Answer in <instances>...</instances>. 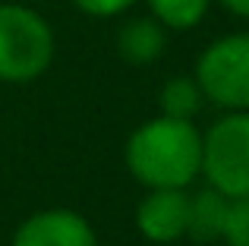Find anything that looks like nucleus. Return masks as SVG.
Here are the masks:
<instances>
[{
    "mask_svg": "<svg viewBox=\"0 0 249 246\" xmlns=\"http://www.w3.org/2000/svg\"><path fill=\"white\" fill-rule=\"evenodd\" d=\"M73 3L79 6L82 13H89V16H101V19H107V16H117V13L129 10L136 0H73Z\"/></svg>",
    "mask_w": 249,
    "mask_h": 246,
    "instance_id": "f8f14e48",
    "label": "nucleus"
},
{
    "mask_svg": "<svg viewBox=\"0 0 249 246\" xmlns=\"http://www.w3.org/2000/svg\"><path fill=\"white\" fill-rule=\"evenodd\" d=\"M202 171L208 186L227 199L249 196V111L227 114L202 139Z\"/></svg>",
    "mask_w": 249,
    "mask_h": 246,
    "instance_id": "7ed1b4c3",
    "label": "nucleus"
},
{
    "mask_svg": "<svg viewBox=\"0 0 249 246\" xmlns=\"http://www.w3.org/2000/svg\"><path fill=\"white\" fill-rule=\"evenodd\" d=\"M54 60V32L35 10L0 3V79L32 82Z\"/></svg>",
    "mask_w": 249,
    "mask_h": 246,
    "instance_id": "f03ea898",
    "label": "nucleus"
},
{
    "mask_svg": "<svg viewBox=\"0 0 249 246\" xmlns=\"http://www.w3.org/2000/svg\"><path fill=\"white\" fill-rule=\"evenodd\" d=\"M224 211H227V196H224V193H218L214 186L196 193V199H189L186 237H193L196 243H214V240H221Z\"/></svg>",
    "mask_w": 249,
    "mask_h": 246,
    "instance_id": "6e6552de",
    "label": "nucleus"
},
{
    "mask_svg": "<svg viewBox=\"0 0 249 246\" xmlns=\"http://www.w3.org/2000/svg\"><path fill=\"white\" fill-rule=\"evenodd\" d=\"M13 246H95V230L70 209L32 215L13 237Z\"/></svg>",
    "mask_w": 249,
    "mask_h": 246,
    "instance_id": "423d86ee",
    "label": "nucleus"
},
{
    "mask_svg": "<svg viewBox=\"0 0 249 246\" xmlns=\"http://www.w3.org/2000/svg\"><path fill=\"white\" fill-rule=\"evenodd\" d=\"M202 95L227 111H249V32L212 41L196 63Z\"/></svg>",
    "mask_w": 249,
    "mask_h": 246,
    "instance_id": "20e7f679",
    "label": "nucleus"
},
{
    "mask_svg": "<svg viewBox=\"0 0 249 246\" xmlns=\"http://www.w3.org/2000/svg\"><path fill=\"white\" fill-rule=\"evenodd\" d=\"M158 101H161V114H164V117L193 120L196 114H199L205 95H202V88H199V82H196V79H189V76H177V79H167L164 82Z\"/></svg>",
    "mask_w": 249,
    "mask_h": 246,
    "instance_id": "1a4fd4ad",
    "label": "nucleus"
},
{
    "mask_svg": "<svg viewBox=\"0 0 249 246\" xmlns=\"http://www.w3.org/2000/svg\"><path fill=\"white\" fill-rule=\"evenodd\" d=\"M126 164L152 190H183L202 171V136L189 120H148L129 136Z\"/></svg>",
    "mask_w": 249,
    "mask_h": 246,
    "instance_id": "f257e3e1",
    "label": "nucleus"
},
{
    "mask_svg": "<svg viewBox=\"0 0 249 246\" xmlns=\"http://www.w3.org/2000/svg\"><path fill=\"white\" fill-rule=\"evenodd\" d=\"M164 44H167L164 25L155 16L152 19H129L120 29V35H117V51H120V57L126 63H133V67H148V63H155L164 54Z\"/></svg>",
    "mask_w": 249,
    "mask_h": 246,
    "instance_id": "0eeeda50",
    "label": "nucleus"
},
{
    "mask_svg": "<svg viewBox=\"0 0 249 246\" xmlns=\"http://www.w3.org/2000/svg\"><path fill=\"white\" fill-rule=\"evenodd\" d=\"M221 240L227 246H249V196L227 199Z\"/></svg>",
    "mask_w": 249,
    "mask_h": 246,
    "instance_id": "9b49d317",
    "label": "nucleus"
},
{
    "mask_svg": "<svg viewBox=\"0 0 249 246\" xmlns=\"http://www.w3.org/2000/svg\"><path fill=\"white\" fill-rule=\"evenodd\" d=\"M208 3L212 0H148L155 19L167 29H193V25L202 22V16L208 13Z\"/></svg>",
    "mask_w": 249,
    "mask_h": 246,
    "instance_id": "9d476101",
    "label": "nucleus"
},
{
    "mask_svg": "<svg viewBox=\"0 0 249 246\" xmlns=\"http://www.w3.org/2000/svg\"><path fill=\"white\" fill-rule=\"evenodd\" d=\"M189 196L183 190H152L136 209V228L152 243H174L186 237Z\"/></svg>",
    "mask_w": 249,
    "mask_h": 246,
    "instance_id": "39448f33",
    "label": "nucleus"
},
{
    "mask_svg": "<svg viewBox=\"0 0 249 246\" xmlns=\"http://www.w3.org/2000/svg\"><path fill=\"white\" fill-rule=\"evenodd\" d=\"M221 3H224L231 13H237V16L249 19V0H221Z\"/></svg>",
    "mask_w": 249,
    "mask_h": 246,
    "instance_id": "ddd939ff",
    "label": "nucleus"
}]
</instances>
